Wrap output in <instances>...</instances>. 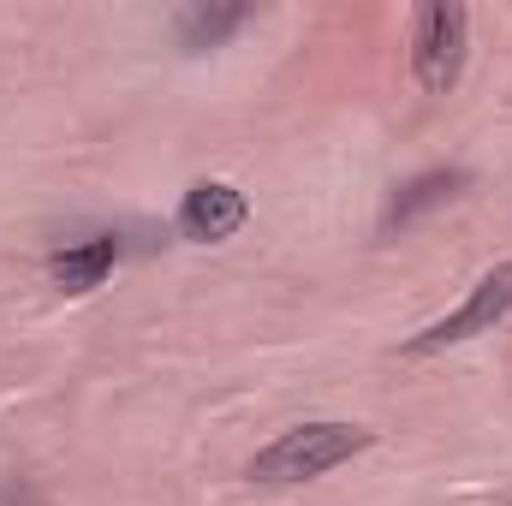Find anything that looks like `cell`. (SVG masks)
<instances>
[{"instance_id": "6da1fadb", "label": "cell", "mask_w": 512, "mask_h": 506, "mask_svg": "<svg viewBox=\"0 0 512 506\" xmlns=\"http://www.w3.org/2000/svg\"><path fill=\"white\" fill-rule=\"evenodd\" d=\"M376 435L370 429H352V423H298L286 429L280 441H268L262 453L251 459L256 483H310L334 465H346L352 453H364Z\"/></svg>"}, {"instance_id": "7a4b0ae2", "label": "cell", "mask_w": 512, "mask_h": 506, "mask_svg": "<svg viewBox=\"0 0 512 506\" xmlns=\"http://www.w3.org/2000/svg\"><path fill=\"white\" fill-rule=\"evenodd\" d=\"M465 36H471V12L465 6H423L417 30H411V72L429 96H447L465 72Z\"/></svg>"}, {"instance_id": "3957f363", "label": "cell", "mask_w": 512, "mask_h": 506, "mask_svg": "<svg viewBox=\"0 0 512 506\" xmlns=\"http://www.w3.org/2000/svg\"><path fill=\"white\" fill-rule=\"evenodd\" d=\"M507 310H512V262H501V268H489V274L471 286V298H465L459 310H447L441 322H429L423 334H411L405 352H441V346H459V340H471V334H489Z\"/></svg>"}, {"instance_id": "277c9868", "label": "cell", "mask_w": 512, "mask_h": 506, "mask_svg": "<svg viewBox=\"0 0 512 506\" xmlns=\"http://www.w3.org/2000/svg\"><path fill=\"white\" fill-rule=\"evenodd\" d=\"M245 221H251L245 191H239V185H221V179L191 185L185 203H179V233L197 239V245H221V239H233Z\"/></svg>"}, {"instance_id": "5b68a950", "label": "cell", "mask_w": 512, "mask_h": 506, "mask_svg": "<svg viewBox=\"0 0 512 506\" xmlns=\"http://www.w3.org/2000/svg\"><path fill=\"white\" fill-rule=\"evenodd\" d=\"M114 262H120V239H114V233H96V239H84V245H66V251L48 256V280H54L60 292H96V286L114 274Z\"/></svg>"}, {"instance_id": "8992f818", "label": "cell", "mask_w": 512, "mask_h": 506, "mask_svg": "<svg viewBox=\"0 0 512 506\" xmlns=\"http://www.w3.org/2000/svg\"><path fill=\"white\" fill-rule=\"evenodd\" d=\"M245 18H251V6H185L173 18V36L185 54H203V48H221Z\"/></svg>"}, {"instance_id": "52a82bcc", "label": "cell", "mask_w": 512, "mask_h": 506, "mask_svg": "<svg viewBox=\"0 0 512 506\" xmlns=\"http://www.w3.org/2000/svg\"><path fill=\"white\" fill-rule=\"evenodd\" d=\"M459 185H465V173H459V167H441V173H423V179H411V185H405V191L387 203V221H382V227H405V221H417L423 209L447 203Z\"/></svg>"}]
</instances>
